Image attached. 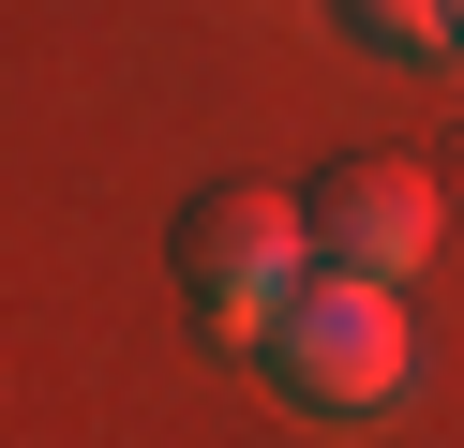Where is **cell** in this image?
<instances>
[{
	"instance_id": "1",
	"label": "cell",
	"mask_w": 464,
	"mask_h": 448,
	"mask_svg": "<svg viewBox=\"0 0 464 448\" xmlns=\"http://www.w3.org/2000/svg\"><path fill=\"white\" fill-rule=\"evenodd\" d=\"M270 388L300 418H390L404 388H420V314H404V284H360V269H314L300 299H285L270 344Z\"/></svg>"
},
{
	"instance_id": "2",
	"label": "cell",
	"mask_w": 464,
	"mask_h": 448,
	"mask_svg": "<svg viewBox=\"0 0 464 448\" xmlns=\"http://www.w3.org/2000/svg\"><path fill=\"white\" fill-rule=\"evenodd\" d=\"M300 284H314V209L285 195V179H210V195H180V299H195V329L270 344Z\"/></svg>"
},
{
	"instance_id": "3",
	"label": "cell",
	"mask_w": 464,
	"mask_h": 448,
	"mask_svg": "<svg viewBox=\"0 0 464 448\" xmlns=\"http://www.w3.org/2000/svg\"><path fill=\"white\" fill-rule=\"evenodd\" d=\"M300 209H314V269H360V284H420L434 239H450V195H434V165H404V149L330 165Z\"/></svg>"
},
{
	"instance_id": "4",
	"label": "cell",
	"mask_w": 464,
	"mask_h": 448,
	"mask_svg": "<svg viewBox=\"0 0 464 448\" xmlns=\"http://www.w3.org/2000/svg\"><path fill=\"white\" fill-rule=\"evenodd\" d=\"M344 30H360L374 60H450L464 45V0H330Z\"/></svg>"
}]
</instances>
